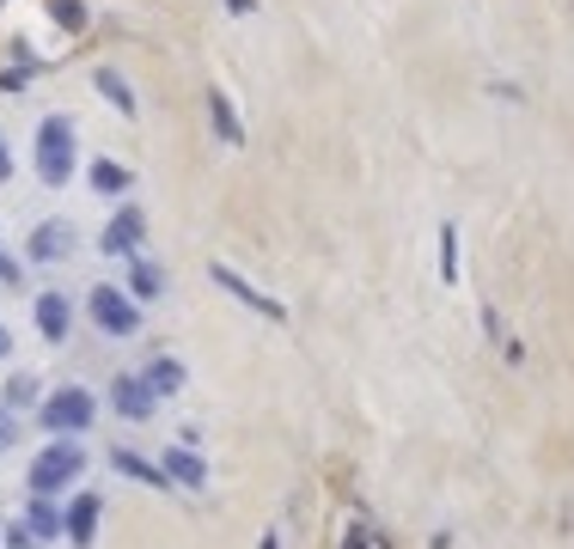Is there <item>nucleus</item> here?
<instances>
[{"mask_svg":"<svg viewBox=\"0 0 574 549\" xmlns=\"http://www.w3.org/2000/svg\"><path fill=\"white\" fill-rule=\"evenodd\" d=\"M440 274L459 281V232H452V227H440Z\"/></svg>","mask_w":574,"mask_h":549,"instance_id":"20","label":"nucleus"},{"mask_svg":"<svg viewBox=\"0 0 574 549\" xmlns=\"http://www.w3.org/2000/svg\"><path fill=\"white\" fill-rule=\"evenodd\" d=\"M227 7H233V13H251V7H257V0H227Z\"/></svg>","mask_w":574,"mask_h":549,"instance_id":"27","label":"nucleus"},{"mask_svg":"<svg viewBox=\"0 0 574 549\" xmlns=\"http://www.w3.org/2000/svg\"><path fill=\"white\" fill-rule=\"evenodd\" d=\"M93 86L98 91H105V98H110V105H117V117H135V91H129V80L123 74H117V68H98V74H93Z\"/></svg>","mask_w":574,"mask_h":549,"instance_id":"18","label":"nucleus"},{"mask_svg":"<svg viewBox=\"0 0 574 549\" xmlns=\"http://www.w3.org/2000/svg\"><path fill=\"white\" fill-rule=\"evenodd\" d=\"M208 274H215V288H227L239 305H251L257 318H269V324H281V318H288V305H281V300H269V293H257L239 269H227V263H208Z\"/></svg>","mask_w":574,"mask_h":549,"instance_id":"7","label":"nucleus"},{"mask_svg":"<svg viewBox=\"0 0 574 549\" xmlns=\"http://www.w3.org/2000/svg\"><path fill=\"white\" fill-rule=\"evenodd\" d=\"M7 354H13V335H7V324H0V361H7Z\"/></svg>","mask_w":574,"mask_h":549,"instance_id":"26","label":"nucleus"},{"mask_svg":"<svg viewBox=\"0 0 574 549\" xmlns=\"http://www.w3.org/2000/svg\"><path fill=\"white\" fill-rule=\"evenodd\" d=\"M86 318H93L105 335H117V342L141 335V305L129 300L123 288H93V293H86Z\"/></svg>","mask_w":574,"mask_h":549,"instance_id":"4","label":"nucleus"},{"mask_svg":"<svg viewBox=\"0 0 574 549\" xmlns=\"http://www.w3.org/2000/svg\"><path fill=\"white\" fill-rule=\"evenodd\" d=\"M93 422H98V396L86 385H56L37 403V427L56 434V440H80V434H93Z\"/></svg>","mask_w":574,"mask_h":549,"instance_id":"1","label":"nucleus"},{"mask_svg":"<svg viewBox=\"0 0 574 549\" xmlns=\"http://www.w3.org/2000/svg\"><path fill=\"white\" fill-rule=\"evenodd\" d=\"M74 159H80L74 122H68V117H44V122H37V141H32L37 183H49V190H62V183L74 178Z\"/></svg>","mask_w":574,"mask_h":549,"instance_id":"2","label":"nucleus"},{"mask_svg":"<svg viewBox=\"0 0 574 549\" xmlns=\"http://www.w3.org/2000/svg\"><path fill=\"white\" fill-rule=\"evenodd\" d=\"M56 19H62L68 30H80L86 25V7H80V0H56Z\"/></svg>","mask_w":574,"mask_h":549,"instance_id":"22","label":"nucleus"},{"mask_svg":"<svg viewBox=\"0 0 574 549\" xmlns=\"http://www.w3.org/2000/svg\"><path fill=\"white\" fill-rule=\"evenodd\" d=\"M141 379L154 385V396H178L190 385V366L178 361V354H154V361L141 366Z\"/></svg>","mask_w":574,"mask_h":549,"instance_id":"14","label":"nucleus"},{"mask_svg":"<svg viewBox=\"0 0 574 549\" xmlns=\"http://www.w3.org/2000/svg\"><path fill=\"white\" fill-rule=\"evenodd\" d=\"M159 471H166V483L171 488H190V495H196V488H208V464H203V452H196V446H171L166 457H159Z\"/></svg>","mask_w":574,"mask_h":549,"instance_id":"9","label":"nucleus"},{"mask_svg":"<svg viewBox=\"0 0 574 549\" xmlns=\"http://www.w3.org/2000/svg\"><path fill=\"white\" fill-rule=\"evenodd\" d=\"M86 183H93L98 196H129V190H135V171L117 166V159H93V166H86Z\"/></svg>","mask_w":574,"mask_h":549,"instance_id":"15","label":"nucleus"},{"mask_svg":"<svg viewBox=\"0 0 574 549\" xmlns=\"http://www.w3.org/2000/svg\"><path fill=\"white\" fill-rule=\"evenodd\" d=\"M32 318H37V335L44 342H68V330H74V305H68V293H37V305H32Z\"/></svg>","mask_w":574,"mask_h":549,"instance_id":"11","label":"nucleus"},{"mask_svg":"<svg viewBox=\"0 0 574 549\" xmlns=\"http://www.w3.org/2000/svg\"><path fill=\"white\" fill-rule=\"evenodd\" d=\"M110 471H117V476H129V483H141V488H159V495H171L166 471H159L154 457H141L135 446H110Z\"/></svg>","mask_w":574,"mask_h":549,"instance_id":"12","label":"nucleus"},{"mask_svg":"<svg viewBox=\"0 0 574 549\" xmlns=\"http://www.w3.org/2000/svg\"><path fill=\"white\" fill-rule=\"evenodd\" d=\"M141 244H147V208H141V202H123V208L110 213L98 251H105V257H135Z\"/></svg>","mask_w":574,"mask_h":549,"instance_id":"5","label":"nucleus"},{"mask_svg":"<svg viewBox=\"0 0 574 549\" xmlns=\"http://www.w3.org/2000/svg\"><path fill=\"white\" fill-rule=\"evenodd\" d=\"M98 518H105V501H98L93 488H86V495H74V501H68V513H62V537H68V544H80V549H93Z\"/></svg>","mask_w":574,"mask_h":549,"instance_id":"8","label":"nucleus"},{"mask_svg":"<svg viewBox=\"0 0 574 549\" xmlns=\"http://www.w3.org/2000/svg\"><path fill=\"white\" fill-rule=\"evenodd\" d=\"M208 117H215V135L227 141V147H239V141H245V122H239V110H233V98H227V91H208Z\"/></svg>","mask_w":574,"mask_h":549,"instance_id":"16","label":"nucleus"},{"mask_svg":"<svg viewBox=\"0 0 574 549\" xmlns=\"http://www.w3.org/2000/svg\"><path fill=\"white\" fill-rule=\"evenodd\" d=\"M25 257H32V263H62V257H74V227H68V220H44V227H32V239H25Z\"/></svg>","mask_w":574,"mask_h":549,"instance_id":"10","label":"nucleus"},{"mask_svg":"<svg viewBox=\"0 0 574 549\" xmlns=\"http://www.w3.org/2000/svg\"><path fill=\"white\" fill-rule=\"evenodd\" d=\"M19 281H25V269H19V263L7 257V251H0V288H19Z\"/></svg>","mask_w":574,"mask_h":549,"instance_id":"24","label":"nucleus"},{"mask_svg":"<svg viewBox=\"0 0 574 549\" xmlns=\"http://www.w3.org/2000/svg\"><path fill=\"white\" fill-rule=\"evenodd\" d=\"M123 263H129V281H123V293H129L135 305H154L159 293H166V269H159L154 257H141V251H135V257H123Z\"/></svg>","mask_w":574,"mask_h":549,"instance_id":"13","label":"nucleus"},{"mask_svg":"<svg viewBox=\"0 0 574 549\" xmlns=\"http://www.w3.org/2000/svg\"><path fill=\"white\" fill-rule=\"evenodd\" d=\"M25 525L37 532V544H49V537H62V507L44 501V495H32V507H25Z\"/></svg>","mask_w":574,"mask_h":549,"instance_id":"17","label":"nucleus"},{"mask_svg":"<svg viewBox=\"0 0 574 549\" xmlns=\"http://www.w3.org/2000/svg\"><path fill=\"white\" fill-rule=\"evenodd\" d=\"M110 410L123 415V422H147V415L159 410V396L141 373H117V379H110Z\"/></svg>","mask_w":574,"mask_h":549,"instance_id":"6","label":"nucleus"},{"mask_svg":"<svg viewBox=\"0 0 574 549\" xmlns=\"http://www.w3.org/2000/svg\"><path fill=\"white\" fill-rule=\"evenodd\" d=\"M13 446H19V415L0 410V452H13Z\"/></svg>","mask_w":574,"mask_h":549,"instance_id":"23","label":"nucleus"},{"mask_svg":"<svg viewBox=\"0 0 574 549\" xmlns=\"http://www.w3.org/2000/svg\"><path fill=\"white\" fill-rule=\"evenodd\" d=\"M0 544H7V549H44V544H37V532L25 525V518H19V525H0Z\"/></svg>","mask_w":574,"mask_h":549,"instance_id":"21","label":"nucleus"},{"mask_svg":"<svg viewBox=\"0 0 574 549\" xmlns=\"http://www.w3.org/2000/svg\"><path fill=\"white\" fill-rule=\"evenodd\" d=\"M80 476H86V446H80V440H49L44 452L32 457V476H25V483H32V495L56 501V495L74 488Z\"/></svg>","mask_w":574,"mask_h":549,"instance_id":"3","label":"nucleus"},{"mask_svg":"<svg viewBox=\"0 0 574 549\" xmlns=\"http://www.w3.org/2000/svg\"><path fill=\"white\" fill-rule=\"evenodd\" d=\"M32 403H44V391H37V373H13L7 379V391H0V410H32Z\"/></svg>","mask_w":574,"mask_h":549,"instance_id":"19","label":"nucleus"},{"mask_svg":"<svg viewBox=\"0 0 574 549\" xmlns=\"http://www.w3.org/2000/svg\"><path fill=\"white\" fill-rule=\"evenodd\" d=\"M13 178V152H7V135H0V183Z\"/></svg>","mask_w":574,"mask_h":549,"instance_id":"25","label":"nucleus"}]
</instances>
